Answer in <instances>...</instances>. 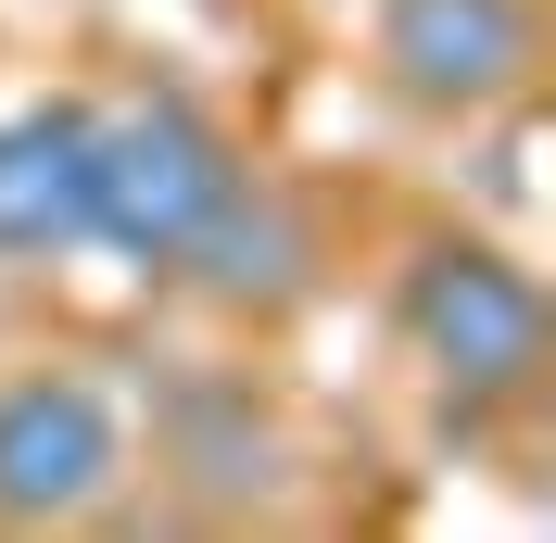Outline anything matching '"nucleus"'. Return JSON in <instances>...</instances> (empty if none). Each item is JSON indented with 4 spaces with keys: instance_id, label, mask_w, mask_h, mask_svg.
<instances>
[{
    "instance_id": "nucleus-3",
    "label": "nucleus",
    "mask_w": 556,
    "mask_h": 543,
    "mask_svg": "<svg viewBox=\"0 0 556 543\" xmlns=\"http://www.w3.org/2000/svg\"><path fill=\"white\" fill-rule=\"evenodd\" d=\"M127 493V405L89 367L0 379V531H76Z\"/></svg>"
},
{
    "instance_id": "nucleus-2",
    "label": "nucleus",
    "mask_w": 556,
    "mask_h": 543,
    "mask_svg": "<svg viewBox=\"0 0 556 543\" xmlns=\"http://www.w3.org/2000/svg\"><path fill=\"white\" fill-rule=\"evenodd\" d=\"M228 177H241V139L215 127L203 102L152 89V102L102 114V152H89V240H114L127 266L165 278L177 253H190V228L228 203Z\"/></svg>"
},
{
    "instance_id": "nucleus-5",
    "label": "nucleus",
    "mask_w": 556,
    "mask_h": 543,
    "mask_svg": "<svg viewBox=\"0 0 556 543\" xmlns=\"http://www.w3.org/2000/svg\"><path fill=\"white\" fill-rule=\"evenodd\" d=\"M165 278H190V291H203L215 316H241V329H266V316H291L316 291V278H329V240H316V215L291 203V190H278V177H228V203L203 215V228H190V253H177Z\"/></svg>"
},
{
    "instance_id": "nucleus-6",
    "label": "nucleus",
    "mask_w": 556,
    "mask_h": 543,
    "mask_svg": "<svg viewBox=\"0 0 556 543\" xmlns=\"http://www.w3.org/2000/svg\"><path fill=\"white\" fill-rule=\"evenodd\" d=\"M89 152H102L89 102L0 114V266H51L89 240Z\"/></svg>"
},
{
    "instance_id": "nucleus-1",
    "label": "nucleus",
    "mask_w": 556,
    "mask_h": 543,
    "mask_svg": "<svg viewBox=\"0 0 556 543\" xmlns=\"http://www.w3.org/2000/svg\"><path fill=\"white\" fill-rule=\"evenodd\" d=\"M392 329H405V354L430 367L443 405H531L544 354H556L544 278L519 253H493V240H455V228H430L392 266Z\"/></svg>"
},
{
    "instance_id": "nucleus-4",
    "label": "nucleus",
    "mask_w": 556,
    "mask_h": 543,
    "mask_svg": "<svg viewBox=\"0 0 556 543\" xmlns=\"http://www.w3.org/2000/svg\"><path fill=\"white\" fill-rule=\"evenodd\" d=\"M367 64L417 114H493V102H519L531 64H544V13L531 0H380Z\"/></svg>"
}]
</instances>
